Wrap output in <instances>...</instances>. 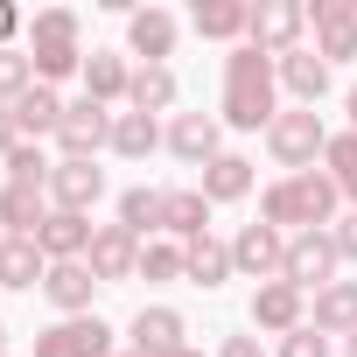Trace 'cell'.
Segmentation results:
<instances>
[{
	"mask_svg": "<svg viewBox=\"0 0 357 357\" xmlns=\"http://www.w3.org/2000/svg\"><path fill=\"white\" fill-rule=\"evenodd\" d=\"M329 238H336V252H343V266H357V211H343V218L329 225Z\"/></svg>",
	"mask_w": 357,
	"mask_h": 357,
	"instance_id": "obj_38",
	"label": "cell"
},
{
	"mask_svg": "<svg viewBox=\"0 0 357 357\" xmlns=\"http://www.w3.org/2000/svg\"><path fill=\"white\" fill-rule=\"evenodd\" d=\"M175 43H183V22H175L168 8H133V15H126V50H133L140 63H168Z\"/></svg>",
	"mask_w": 357,
	"mask_h": 357,
	"instance_id": "obj_13",
	"label": "cell"
},
{
	"mask_svg": "<svg viewBox=\"0 0 357 357\" xmlns=\"http://www.w3.org/2000/svg\"><path fill=\"white\" fill-rule=\"evenodd\" d=\"M175 357H204V350H197V343H190V350H175Z\"/></svg>",
	"mask_w": 357,
	"mask_h": 357,
	"instance_id": "obj_45",
	"label": "cell"
},
{
	"mask_svg": "<svg viewBox=\"0 0 357 357\" xmlns=\"http://www.w3.org/2000/svg\"><path fill=\"white\" fill-rule=\"evenodd\" d=\"M190 29L197 36H211V43H245V29H252V0H197L190 8Z\"/></svg>",
	"mask_w": 357,
	"mask_h": 357,
	"instance_id": "obj_19",
	"label": "cell"
},
{
	"mask_svg": "<svg viewBox=\"0 0 357 357\" xmlns=\"http://www.w3.org/2000/svg\"><path fill=\"white\" fill-rule=\"evenodd\" d=\"M126 350H133V357H175V350H190V322L154 301V308H140V315L126 322Z\"/></svg>",
	"mask_w": 357,
	"mask_h": 357,
	"instance_id": "obj_12",
	"label": "cell"
},
{
	"mask_svg": "<svg viewBox=\"0 0 357 357\" xmlns=\"http://www.w3.org/2000/svg\"><path fill=\"white\" fill-rule=\"evenodd\" d=\"M218 119L238 126V133H259V126L280 119V70H273L266 50L238 43V50L225 56V112H218Z\"/></svg>",
	"mask_w": 357,
	"mask_h": 357,
	"instance_id": "obj_1",
	"label": "cell"
},
{
	"mask_svg": "<svg viewBox=\"0 0 357 357\" xmlns=\"http://www.w3.org/2000/svg\"><path fill=\"white\" fill-rule=\"evenodd\" d=\"M183 252H190V287H225V280L238 273L225 238H197V245H183Z\"/></svg>",
	"mask_w": 357,
	"mask_h": 357,
	"instance_id": "obj_31",
	"label": "cell"
},
{
	"mask_svg": "<svg viewBox=\"0 0 357 357\" xmlns=\"http://www.w3.org/2000/svg\"><path fill=\"white\" fill-rule=\"evenodd\" d=\"M29 22H22V8H8V0H0V50H15V36H22Z\"/></svg>",
	"mask_w": 357,
	"mask_h": 357,
	"instance_id": "obj_39",
	"label": "cell"
},
{
	"mask_svg": "<svg viewBox=\"0 0 357 357\" xmlns=\"http://www.w3.org/2000/svg\"><path fill=\"white\" fill-rule=\"evenodd\" d=\"M112 357H133V350H112Z\"/></svg>",
	"mask_w": 357,
	"mask_h": 357,
	"instance_id": "obj_46",
	"label": "cell"
},
{
	"mask_svg": "<svg viewBox=\"0 0 357 357\" xmlns=\"http://www.w3.org/2000/svg\"><path fill=\"white\" fill-rule=\"evenodd\" d=\"M50 225V190H0V231H8V238H36Z\"/></svg>",
	"mask_w": 357,
	"mask_h": 357,
	"instance_id": "obj_23",
	"label": "cell"
},
{
	"mask_svg": "<svg viewBox=\"0 0 357 357\" xmlns=\"http://www.w3.org/2000/svg\"><path fill=\"white\" fill-rule=\"evenodd\" d=\"M29 63H36V84L84 77V43H77V15L70 8H43L29 22Z\"/></svg>",
	"mask_w": 357,
	"mask_h": 357,
	"instance_id": "obj_2",
	"label": "cell"
},
{
	"mask_svg": "<svg viewBox=\"0 0 357 357\" xmlns=\"http://www.w3.org/2000/svg\"><path fill=\"white\" fill-rule=\"evenodd\" d=\"M161 204H168V190L133 183V190H119V225H126L140 245H154V231H161Z\"/></svg>",
	"mask_w": 357,
	"mask_h": 357,
	"instance_id": "obj_28",
	"label": "cell"
},
{
	"mask_svg": "<svg viewBox=\"0 0 357 357\" xmlns=\"http://www.w3.org/2000/svg\"><path fill=\"white\" fill-rule=\"evenodd\" d=\"M36 91V63H29V50H0V105H22Z\"/></svg>",
	"mask_w": 357,
	"mask_h": 357,
	"instance_id": "obj_36",
	"label": "cell"
},
{
	"mask_svg": "<svg viewBox=\"0 0 357 357\" xmlns=\"http://www.w3.org/2000/svg\"><path fill=\"white\" fill-rule=\"evenodd\" d=\"M36 357H112V322L98 315H63L36 336Z\"/></svg>",
	"mask_w": 357,
	"mask_h": 357,
	"instance_id": "obj_7",
	"label": "cell"
},
{
	"mask_svg": "<svg viewBox=\"0 0 357 357\" xmlns=\"http://www.w3.org/2000/svg\"><path fill=\"white\" fill-rule=\"evenodd\" d=\"M301 322H308V294H301V287H287V280L252 287V329H266V336H294Z\"/></svg>",
	"mask_w": 357,
	"mask_h": 357,
	"instance_id": "obj_14",
	"label": "cell"
},
{
	"mask_svg": "<svg viewBox=\"0 0 357 357\" xmlns=\"http://www.w3.org/2000/svg\"><path fill=\"white\" fill-rule=\"evenodd\" d=\"M154 147H168V126H161V119H147V112H112V154L147 161Z\"/></svg>",
	"mask_w": 357,
	"mask_h": 357,
	"instance_id": "obj_27",
	"label": "cell"
},
{
	"mask_svg": "<svg viewBox=\"0 0 357 357\" xmlns=\"http://www.w3.org/2000/svg\"><path fill=\"white\" fill-rule=\"evenodd\" d=\"M0 245H8V231H0Z\"/></svg>",
	"mask_w": 357,
	"mask_h": 357,
	"instance_id": "obj_47",
	"label": "cell"
},
{
	"mask_svg": "<svg viewBox=\"0 0 357 357\" xmlns=\"http://www.w3.org/2000/svg\"><path fill=\"white\" fill-rule=\"evenodd\" d=\"M218 357H266V350H259V336H225Z\"/></svg>",
	"mask_w": 357,
	"mask_h": 357,
	"instance_id": "obj_41",
	"label": "cell"
},
{
	"mask_svg": "<svg viewBox=\"0 0 357 357\" xmlns=\"http://www.w3.org/2000/svg\"><path fill=\"white\" fill-rule=\"evenodd\" d=\"M161 238H175V245L211 238V197H204V190H168V204H161Z\"/></svg>",
	"mask_w": 357,
	"mask_h": 357,
	"instance_id": "obj_17",
	"label": "cell"
},
{
	"mask_svg": "<svg viewBox=\"0 0 357 357\" xmlns=\"http://www.w3.org/2000/svg\"><path fill=\"white\" fill-rule=\"evenodd\" d=\"M91 231H98L91 218H77V211H50V225L36 231V245H43V259L56 266V259H84V252H91Z\"/></svg>",
	"mask_w": 357,
	"mask_h": 357,
	"instance_id": "obj_21",
	"label": "cell"
},
{
	"mask_svg": "<svg viewBox=\"0 0 357 357\" xmlns=\"http://www.w3.org/2000/svg\"><path fill=\"white\" fill-rule=\"evenodd\" d=\"M315 329L322 336H357V280H329L315 294Z\"/></svg>",
	"mask_w": 357,
	"mask_h": 357,
	"instance_id": "obj_29",
	"label": "cell"
},
{
	"mask_svg": "<svg viewBox=\"0 0 357 357\" xmlns=\"http://www.w3.org/2000/svg\"><path fill=\"white\" fill-rule=\"evenodd\" d=\"M343 112H350V133H357V84H350V98H343Z\"/></svg>",
	"mask_w": 357,
	"mask_h": 357,
	"instance_id": "obj_42",
	"label": "cell"
},
{
	"mask_svg": "<svg viewBox=\"0 0 357 357\" xmlns=\"http://www.w3.org/2000/svg\"><path fill=\"white\" fill-rule=\"evenodd\" d=\"M0 357H15V350H8V322H0Z\"/></svg>",
	"mask_w": 357,
	"mask_h": 357,
	"instance_id": "obj_43",
	"label": "cell"
},
{
	"mask_svg": "<svg viewBox=\"0 0 357 357\" xmlns=\"http://www.w3.org/2000/svg\"><path fill=\"white\" fill-rule=\"evenodd\" d=\"M43 273H50V259H43L36 238H8L0 245V287H43Z\"/></svg>",
	"mask_w": 357,
	"mask_h": 357,
	"instance_id": "obj_30",
	"label": "cell"
},
{
	"mask_svg": "<svg viewBox=\"0 0 357 357\" xmlns=\"http://www.w3.org/2000/svg\"><path fill=\"white\" fill-rule=\"evenodd\" d=\"M308 29H315V56L336 70L357 56V0H315L308 8Z\"/></svg>",
	"mask_w": 357,
	"mask_h": 357,
	"instance_id": "obj_8",
	"label": "cell"
},
{
	"mask_svg": "<svg viewBox=\"0 0 357 357\" xmlns=\"http://www.w3.org/2000/svg\"><path fill=\"white\" fill-rule=\"evenodd\" d=\"M168 154L190 161V168H211L225 154V119L218 112H175L168 119Z\"/></svg>",
	"mask_w": 357,
	"mask_h": 357,
	"instance_id": "obj_11",
	"label": "cell"
},
{
	"mask_svg": "<svg viewBox=\"0 0 357 357\" xmlns=\"http://www.w3.org/2000/svg\"><path fill=\"white\" fill-rule=\"evenodd\" d=\"M336 266H343V252H336V238L329 231H294L287 238V287H301V294H322L329 280H336Z\"/></svg>",
	"mask_w": 357,
	"mask_h": 357,
	"instance_id": "obj_5",
	"label": "cell"
},
{
	"mask_svg": "<svg viewBox=\"0 0 357 357\" xmlns=\"http://www.w3.org/2000/svg\"><path fill=\"white\" fill-rule=\"evenodd\" d=\"M50 175H56V161H50L36 140H22V147L8 154V183H15V190H50Z\"/></svg>",
	"mask_w": 357,
	"mask_h": 357,
	"instance_id": "obj_34",
	"label": "cell"
},
{
	"mask_svg": "<svg viewBox=\"0 0 357 357\" xmlns=\"http://www.w3.org/2000/svg\"><path fill=\"white\" fill-rule=\"evenodd\" d=\"M231 266L245 273V280H280L287 273V231H273V225H245L238 238H231Z\"/></svg>",
	"mask_w": 357,
	"mask_h": 357,
	"instance_id": "obj_10",
	"label": "cell"
},
{
	"mask_svg": "<svg viewBox=\"0 0 357 357\" xmlns=\"http://www.w3.org/2000/svg\"><path fill=\"white\" fill-rule=\"evenodd\" d=\"M280 357H329V336L315 322H301L294 336H280Z\"/></svg>",
	"mask_w": 357,
	"mask_h": 357,
	"instance_id": "obj_37",
	"label": "cell"
},
{
	"mask_svg": "<svg viewBox=\"0 0 357 357\" xmlns=\"http://www.w3.org/2000/svg\"><path fill=\"white\" fill-rule=\"evenodd\" d=\"M175 98H183L175 70H168V63H140V70H133V91H126V112L161 119V112H175Z\"/></svg>",
	"mask_w": 357,
	"mask_h": 357,
	"instance_id": "obj_22",
	"label": "cell"
},
{
	"mask_svg": "<svg viewBox=\"0 0 357 357\" xmlns=\"http://www.w3.org/2000/svg\"><path fill=\"white\" fill-rule=\"evenodd\" d=\"M22 147V126H15V105H0V161Z\"/></svg>",
	"mask_w": 357,
	"mask_h": 357,
	"instance_id": "obj_40",
	"label": "cell"
},
{
	"mask_svg": "<svg viewBox=\"0 0 357 357\" xmlns=\"http://www.w3.org/2000/svg\"><path fill=\"white\" fill-rule=\"evenodd\" d=\"M266 154L280 161V168H315L322 154H329V126H322V112L315 105H294V112H280L273 126H266Z\"/></svg>",
	"mask_w": 357,
	"mask_h": 357,
	"instance_id": "obj_3",
	"label": "cell"
},
{
	"mask_svg": "<svg viewBox=\"0 0 357 357\" xmlns=\"http://www.w3.org/2000/svg\"><path fill=\"white\" fill-rule=\"evenodd\" d=\"M43 294H50V308H56V315H91L98 273H91L84 259H56V266L43 273Z\"/></svg>",
	"mask_w": 357,
	"mask_h": 357,
	"instance_id": "obj_16",
	"label": "cell"
},
{
	"mask_svg": "<svg viewBox=\"0 0 357 357\" xmlns=\"http://www.w3.org/2000/svg\"><path fill=\"white\" fill-rule=\"evenodd\" d=\"M287 183H294V204H301V231H329L336 204H343V190L329 183V168H301V175H287Z\"/></svg>",
	"mask_w": 357,
	"mask_h": 357,
	"instance_id": "obj_18",
	"label": "cell"
},
{
	"mask_svg": "<svg viewBox=\"0 0 357 357\" xmlns=\"http://www.w3.org/2000/svg\"><path fill=\"white\" fill-rule=\"evenodd\" d=\"M84 266L98 273V287L140 280V238H133L126 225H98V231H91V252H84Z\"/></svg>",
	"mask_w": 357,
	"mask_h": 357,
	"instance_id": "obj_9",
	"label": "cell"
},
{
	"mask_svg": "<svg viewBox=\"0 0 357 357\" xmlns=\"http://www.w3.org/2000/svg\"><path fill=\"white\" fill-rule=\"evenodd\" d=\"M63 98H56V84H36L22 105H15V126H22V140H56V126H63Z\"/></svg>",
	"mask_w": 357,
	"mask_h": 357,
	"instance_id": "obj_26",
	"label": "cell"
},
{
	"mask_svg": "<svg viewBox=\"0 0 357 357\" xmlns=\"http://www.w3.org/2000/svg\"><path fill=\"white\" fill-rule=\"evenodd\" d=\"M98 197H105V168H98V161H56V175H50V211L91 218Z\"/></svg>",
	"mask_w": 357,
	"mask_h": 357,
	"instance_id": "obj_15",
	"label": "cell"
},
{
	"mask_svg": "<svg viewBox=\"0 0 357 357\" xmlns=\"http://www.w3.org/2000/svg\"><path fill=\"white\" fill-rule=\"evenodd\" d=\"M252 183H259V175H252V161L225 147V154L204 168V183H197V190H204L211 204H238V197H252Z\"/></svg>",
	"mask_w": 357,
	"mask_h": 357,
	"instance_id": "obj_25",
	"label": "cell"
},
{
	"mask_svg": "<svg viewBox=\"0 0 357 357\" xmlns=\"http://www.w3.org/2000/svg\"><path fill=\"white\" fill-rule=\"evenodd\" d=\"M98 147H112V105L98 98H77L56 126V154L63 161H98Z\"/></svg>",
	"mask_w": 357,
	"mask_h": 357,
	"instance_id": "obj_6",
	"label": "cell"
},
{
	"mask_svg": "<svg viewBox=\"0 0 357 357\" xmlns=\"http://www.w3.org/2000/svg\"><path fill=\"white\" fill-rule=\"evenodd\" d=\"M140 280H190V252L175 245V238L140 245Z\"/></svg>",
	"mask_w": 357,
	"mask_h": 357,
	"instance_id": "obj_35",
	"label": "cell"
},
{
	"mask_svg": "<svg viewBox=\"0 0 357 357\" xmlns=\"http://www.w3.org/2000/svg\"><path fill=\"white\" fill-rule=\"evenodd\" d=\"M133 91V70H126V56L119 50H91L84 56V98H98V105H119Z\"/></svg>",
	"mask_w": 357,
	"mask_h": 357,
	"instance_id": "obj_24",
	"label": "cell"
},
{
	"mask_svg": "<svg viewBox=\"0 0 357 357\" xmlns=\"http://www.w3.org/2000/svg\"><path fill=\"white\" fill-rule=\"evenodd\" d=\"M273 70H280V91H287L294 105H322V91H329V63H322L308 43H301L294 56H280Z\"/></svg>",
	"mask_w": 357,
	"mask_h": 357,
	"instance_id": "obj_20",
	"label": "cell"
},
{
	"mask_svg": "<svg viewBox=\"0 0 357 357\" xmlns=\"http://www.w3.org/2000/svg\"><path fill=\"white\" fill-rule=\"evenodd\" d=\"M259 225H273V231H287V238L301 231V204H294V183H287V175L259 190Z\"/></svg>",
	"mask_w": 357,
	"mask_h": 357,
	"instance_id": "obj_33",
	"label": "cell"
},
{
	"mask_svg": "<svg viewBox=\"0 0 357 357\" xmlns=\"http://www.w3.org/2000/svg\"><path fill=\"white\" fill-rule=\"evenodd\" d=\"M343 357H357V336H343Z\"/></svg>",
	"mask_w": 357,
	"mask_h": 357,
	"instance_id": "obj_44",
	"label": "cell"
},
{
	"mask_svg": "<svg viewBox=\"0 0 357 357\" xmlns=\"http://www.w3.org/2000/svg\"><path fill=\"white\" fill-rule=\"evenodd\" d=\"M301 36H308V8H301V0H259V8H252L245 43H252V50H266L273 63H280V56H294V50H301Z\"/></svg>",
	"mask_w": 357,
	"mask_h": 357,
	"instance_id": "obj_4",
	"label": "cell"
},
{
	"mask_svg": "<svg viewBox=\"0 0 357 357\" xmlns=\"http://www.w3.org/2000/svg\"><path fill=\"white\" fill-rule=\"evenodd\" d=\"M322 168H329V183L343 190V204L357 211V133L343 126V133H329V154H322Z\"/></svg>",
	"mask_w": 357,
	"mask_h": 357,
	"instance_id": "obj_32",
	"label": "cell"
}]
</instances>
